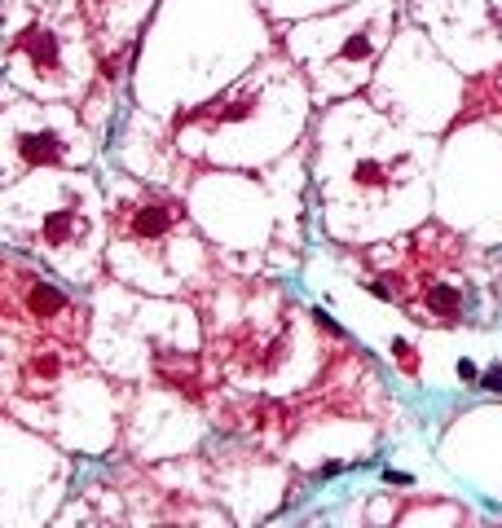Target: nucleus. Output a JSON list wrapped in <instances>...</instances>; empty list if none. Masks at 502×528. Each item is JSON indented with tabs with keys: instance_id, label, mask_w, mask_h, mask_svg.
I'll return each mask as SVG.
<instances>
[{
	"instance_id": "nucleus-1",
	"label": "nucleus",
	"mask_w": 502,
	"mask_h": 528,
	"mask_svg": "<svg viewBox=\"0 0 502 528\" xmlns=\"http://www.w3.org/2000/svg\"><path fill=\"white\" fill-rule=\"evenodd\" d=\"M66 308V295L57 291V286H31V313L35 317H53V313H62Z\"/></svg>"
},
{
	"instance_id": "nucleus-2",
	"label": "nucleus",
	"mask_w": 502,
	"mask_h": 528,
	"mask_svg": "<svg viewBox=\"0 0 502 528\" xmlns=\"http://www.w3.org/2000/svg\"><path fill=\"white\" fill-rule=\"evenodd\" d=\"M427 308H432L436 317H458L463 299H458V291H449V286H436V291L427 295Z\"/></svg>"
},
{
	"instance_id": "nucleus-3",
	"label": "nucleus",
	"mask_w": 502,
	"mask_h": 528,
	"mask_svg": "<svg viewBox=\"0 0 502 528\" xmlns=\"http://www.w3.org/2000/svg\"><path fill=\"white\" fill-rule=\"evenodd\" d=\"M163 229H167V211H163V207H150V211L137 216V234H141V238H159Z\"/></svg>"
},
{
	"instance_id": "nucleus-4",
	"label": "nucleus",
	"mask_w": 502,
	"mask_h": 528,
	"mask_svg": "<svg viewBox=\"0 0 502 528\" xmlns=\"http://www.w3.org/2000/svg\"><path fill=\"white\" fill-rule=\"evenodd\" d=\"M22 154H27L31 163H49V154H57V141L53 137H27L22 141Z\"/></svg>"
},
{
	"instance_id": "nucleus-5",
	"label": "nucleus",
	"mask_w": 502,
	"mask_h": 528,
	"mask_svg": "<svg viewBox=\"0 0 502 528\" xmlns=\"http://www.w3.org/2000/svg\"><path fill=\"white\" fill-rule=\"evenodd\" d=\"M44 238H49V243H66L71 238V211L49 216V220H44Z\"/></svg>"
},
{
	"instance_id": "nucleus-6",
	"label": "nucleus",
	"mask_w": 502,
	"mask_h": 528,
	"mask_svg": "<svg viewBox=\"0 0 502 528\" xmlns=\"http://www.w3.org/2000/svg\"><path fill=\"white\" fill-rule=\"evenodd\" d=\"M344 53H348V57H366L370 53V40H366V35H353V40L344 44Z\"/></svg>"
},
{
	"instance_id": "nucleus-7",
	"label": "nucleus",
	"mask_w": 502,
	"mask_h": 528,
	"mask_svg": "<svg viewBox=\"0 0 502 528\" xmlns=\"http://www.w3.org/2000/svg\"><path fill=\"white\" fill-rule=\"evenodd\" d=\"M458 379H463V383H476L481 375H476V366H472V361H458Z\"/></svg>"
},
{
	"instance_id": "nucleus-8",
	"label": "nucleus",
	"mask_w": 502,
	"mask_h": 528,
	"mask_svg": "<svg viewBox=\"0 0 502 528\" xmlns=\"http://www.w3.org/2000/svg\"><path fill=\"white\" fill-rule=\"evenodd\" d=\"M485 388L489 392H502V375H498V370H489V375H485Z\"/></svg>"
},
{
	"instance_id": "nucleus-9",
	"label": "nucleus",
	"mask_w": 502,
	"mask_h": 528,
	"mask_svg": "<svg viewBox=\"0 0 502 528\" xmlns=\"http://www.w3.org/2000/svg\"><path fill=\"white\" fill-rule=\"evenodd\" d=\"M384 480H388V484H410V475H405V471H384Z\"/></svg>"
}]
</instances>
